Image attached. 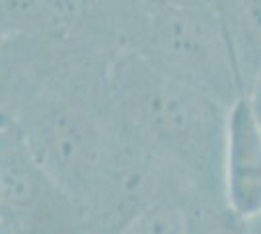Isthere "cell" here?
<instances>
[{"instance_id": "6da1fadb", "label": "cell", "mask_w": 261, "mask_h": 234, "mask_svg": "<svg viewBox=\"0 0 261 234\" xmlns=\"http://www.w3.org/2000/svg\"><path fill=\"white\" fill-rule=\"evenodd\" d=\"M115 57L61 45L53 74L16 119L37 162L80 209L121 129L111 86Z\"/></svg>"}, {"instance_id": "7a4b0ae2", "label": "cell", "mask_w": 261, "mask_h": 234, "mask_svg": "<svg viewBox=\"0 0 261 234\" xmlns=\"http://www.w3.org/2000/svg\"><path fill=\"white\" fill-rule=\"evenodd\" d=\"M111 86L121 121L174 172L189 203H224L222 168L230 108L164 76L133 49H123L113 59Z\"/></svg>"}, {"instance_id": "3957f363", "label": "cell", "mask_w": 261, "mask_h": 234, "mask_svg": "<svg viewBox=\"0 0 261 234\" xmlns=\"http://www.w3.org/2000/svg\"><path fill=\"white\" fill-rule=\"evenodd\" d=\"M130 49L164 76L203 92L226 108L244 96L213 8L156 0Z\"/></svg>"}, {"instance_id": "277c9868", "label": "cell", "mask_w": 261, "mask_h": 234, "mask_svg": "<svg viewBox=\"0 0 261 234\" xmlns=\"http://www.w3.org/2000/svg\"><path fill=\"white\" fill-rule=\"evenodd\" d=\"M164 197L189 203L174 172L121 121L106 164L82 201L88 234H119L139 213Z\"/></svg>"}, {"instance_id": "5b68a950", "label": "cell", "mask_w": 261, "mask_h": 234, "mask_svg": "<svg viewBox=\"0 0 261 234\" xmlns=\"http://www.w3.org/2000/svg\"><path fill=\"white\" fill-rule=\"evenodd\" d=\"M4 219L30 234H88L84 213L37 162L16 125L0 129Z\"/></svg>"}, {"instance_id": "8992f818", "label": "cell", "mask_w": 261, "mask_h": 234, "mask_svg": "<svg viewBox=\"0 0 261 234\" xmlns=\"http://www.w3.org/2000/svg\"><path fill=\"white\" fill-rule=\"evenodd\" d=\"M222 191L228 211L240 223H261V127L246 96L228 110Z\"/></svg>"}, {"instance_id": "52a82bcc", "label": "cell", "mask_w": 261, "mask_h": 234, "mask_svg": "<svg viewBox=\"0 0 261 234\" xmlns=\"http://www.w3.org/2000/svg\"><path fill=\"white\" fill-rule=\"evenodd\" d=\"M61 59V45L10 34L0 45V129L16 125L28 101L43 88Z\"/></svg>"}, {"instance_id": "ba28073f", "label": "cell", "mask_w": 261, "mask_h": 234, "mask_svg": "<svg viewBox=\"0 0 261 234\" xmlns=\"http://www.w3.org/2000/svg\"><path fill=\"white\" fill-rule=\"evenodd\" d=\"M84 0H0V23L8 34L43 37L57 45L76 34Z\"/></svg>"}, {"instance_id": "9c48e42d", "label": "cell", "mask_w": 261, "mask_h": 234, "mask_svg": "<svg viewBox=\"0 0 261 234\" xmlns=\"http://www.w3.org/2000/svg\"><path fill=\"white\" fill-rule=\"evenodd\" d=\"M211 8L226 37L246 94L261 68V0H213Z\"/></svg>"}, {"instance_id": "30bf717a", "label": "cell", "mask_w": 261, "mask_h": 234, "mask_svg": "<svg viewBox=\"0 0 261 234\" xmlns=\"http://www.w3.org/2000/svg\"><path fill=\"white\" fill-rule=\"evenodd\" d=\"M119 234H187V203L164 197L139 213Z\"/></svg>"}, {"instance_id": "8fae6325", "label": "cell", "mask_w": 261, "mask_h": 234, "mask_svg": "<svg viewBox=\"0 0 261 234\" xmlns=\"http://www.w3.org/2000/svg\"><path fill=\"white\" fill-rule=\"evenodd\" d=\"M244 96H246V100H248V106H250L255 121H257V125L261 127V68L257 70L255 78L251 80L250 88L246 90Z\"/></svg>"}, {"instance_id": "7c38bea8", "label": "cell", "mask_w": 261, "mask_h": 234, "mask_svg": "<svg viewBox=\"0 0 261 234\" xmlns=\"http://www.w3.org/2000/svg\"><path fill=\"white\" fill-rule=\"evenodd\" d=\"M0 234H30V232H25L22 228H18L16 224H12L6 219H2L0 221Z\"/></svg>"}, {"instance_id": "4fadbf2b", "label": "cell", "mask_w": 261, "mask_h": 234, "mask_svg": "<svg viewBox=\"0 0 261 234\" xmlns=\"http://www.w3.org/2000/svg\"><path fill=\"white\" fill-rule=\"evenodd\" d=\"M174 4H181V6H203V8H211L213 0H168Z\"/></svg>"}, {"instance_id": "5bb4252c", "label": "cell", "mask_w": 261, "mask_h": 234, "mask_svg": "<svg viewBox=\"0 0 261 234\" xmlns=\"http://www.w3.org/2000/svg\"><path fill=\"white\" fill-rule=\"evenodd\" d=\"M8 32H6V30H4V25H2V23H0V45L4 43V39H6V37H8Z\"/></svg>"}, {"instance_id": "9a60e30c", "label": "cell", "mask_w": 261, "mask_h": 234, "mask_svg": "<svg viewBox=\"0 0 261 234\" xmlns=\"http://www.w3.org/2000/svg\"><path fill=\"white\" fill-rule=\"evenodd\" d=\"M4 219V203H2V193H0V221Z\"/></svg>"}]
</instances>
